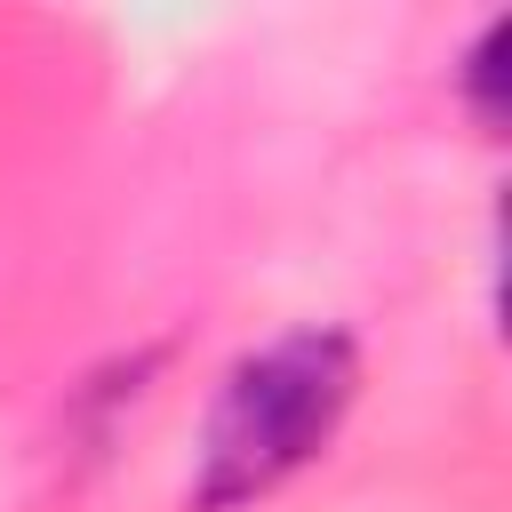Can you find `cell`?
Listing matches in <instances>:
<instances>
[{
    "mask_svg": "<svg viewBox=\"0 0 512 512\" xmlns=\"http://www.w3.org/2000/svg\"><path fill=\"white\" fill-rule=\"evenodd\" d=\"M496 64H504V24H488L472 40V64H464V96H472L480 120H496Z\"/></svg>",
    "mask_w": 512,
    "mask_h": 512,
    "instance_id": "cell-2",
    "label": "cell"
},
{
    "mask_svg": "<svg viewBox=\"0 0 512 512\" xmlns=\"http://www.w3.org/2000/svg\"><path fill=\"white\" fill-rule=\"evenodd\" d=\"M352 392H360V360H352V336H336V328H296V336L248 352L208 408L192 504L240 512V504L272 496L288 472H304L336 440Z\"/></svg>",
    "mask_w": 512,
    "mask_h": 512,
    "instance_id": "cell-1",
    "label": "cell"
}]
</instances>
